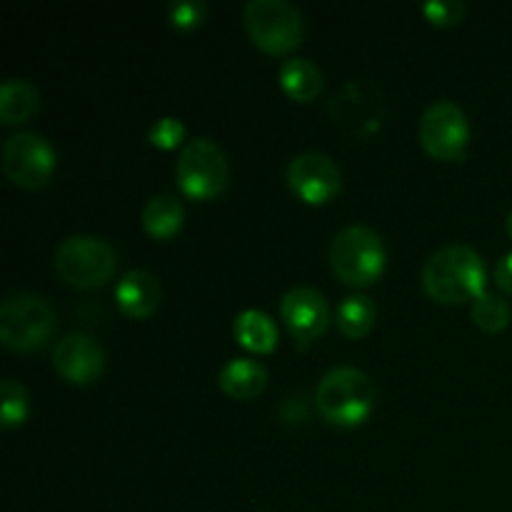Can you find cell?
I'll return each mask as SVG.
<instances>
[{
    "label": "cell",
    "instance_id": "30bf717a",
    "mask_svg": "<svg viewBox=\"0 0 512 512\" xmlns=\"http://www.w3.org/2000/svg\"><path fill=\"white\" fill-rule=\"evenodd\" d=\"M55 170V150L33 130H23L5 140L3 173L20 188H40Z\"/></svg>",
    "mask_w": 512,
    "mask_h": 512
},
{
    "label": "cell",
    "instance_id": "8fae6325",
    "mask_svg": "<svg viewBox=\"0 0 512 512\" xmlns=\"http://www.w3.org/2000/svg\"><path fill=\"white\" fill-rule=\"evenodd\" d=\"M288 183L300 198L318 205L333 198L343 180H340V168L330 155L305 150V153H298L290 160Z\"/></svg>",
    "mask_w": 512,
    "mask_h": 512
},
{
    "label": "cell",
    "instance_id": "52a82bcc",
    "mask_svg": "<svg viewBox=\"0 0 512 512\" xmlns=\"http://www.w3.org/2000/svg\"><path fill=\"white\" fill-rule=\"evenodd\" d=\"M175 178L180 190L190 198H213L225 188L228 180V158L220 150L218 143L210 138L188 140L180 150L178 165H175Z\"/></svg>",
    "mask_w": 512,
    "mask_h": 512
},
{
    "label": "cell",
    "instance_id": "44dd1931",
    "mask_svg": "<svg viewBox=\"0 0 512 512\" xmlns=\"http://www.w3.org/2000/svg\"><path fill=\"white\" fill-rule=\"evenodd\" d=\"M475 325L485 333H498V330L508 328L510 323V305L503 298L493 293H483L473 300V308H470Z\"/></svg>",
    "mask_w": 512,
    "mask_h": 512
},
{
    "label": "cell",
    "instance_id": "7402d4cb",
    "mask_svg": "<svg viewBox=\"0 0 512 512\" xmlns=\"http://www.w3.org/2000/svg\"><path fill=\"white\" fill-rule=\"evenodd\" d=\"M0 398H3V425L13 428V425L23 423L28 415V393L23 385L15 378L0 380Z\"/></svg>",
    "mask_w": 512,
    "mask_h": 512
},
{
    "label": "cell",
    "instance_id": "9c48e42d",
    "mask_svg": "<svg viewBox=\"0 0 512 512\" xmlns=\"http://www.w3.org/2000/svg\"><path fill=\"white\" fill-rule=\"evenodd\" d=\"M330 118L350 135H368L383 125V93L370 80H350L328 103Z\"/></svg>",
    "mask_w": 512,
    "mask_h": 512
},
{
    "label": "cell",
    "instance_id": "6da1fadb",
    "mask_svg": "<svg viewBox=\"0 0 512 512\" xmlns=\"http://www.w3.org/2000/svg\"><path fill=\"white\" fill-rule=\"evenodd\" d=\"M423 285L440 303H460L485 293V263L468 245H445L423 265Z\"/></svg>",
    "mask_w": 512,
    "mask_h": 512
},
{
    "label": "cell",
    "instance_id": "4316f807",
    "mask_svg": "<svg viewBox=\"0 0 512 512\" xmlns=\"http://www.w3.org/2000/svg\"><path fill=\"white\" fill-rule=\"evenodd\" d=\"M508 233L512 235V210H510V215H508Z\"/></svg>",
    "mask_w": 512,
    "mask_h": 512
},
{
    "label": "cell",
    "instance_id": "9a60e30c",
    "mask_svg": "<svg viewBox=\"0 0 512 512\" xmlns=\"http://www.w3.org/2000/svg\"><path fill=\"white\" fill-rule=\"evenodd\" d=\"M268 383V373L258 360L250 358H233L223 365L218 373V385L228 395L240 400H248L258 395Z\"/></svg>",
    "mask_w": 512,
    "mask_h": 512
},
{
    "label": "cell",
    "instance_id": "4fadbf2b",
    "mask_svg": "<svg viewBox=\"0 0 512 512\" xmlns=\"http://www.w3.org/2000/svg\"><path fill=\"white\" fill-rule=\"evenodd\" d=\"M53 365L65 380L75 385L93 383L105 365V350L93 335L68 333L53 350Z\"/></svg>",
    "mask_w": 512,
    "mask_h": 512
},
{
    "label": "cell",
    "instance_id": "5b68a950",
    "mask_svg": "<svg viewBox=\"0 0 512 512\" xmlns=\"http://www.w3.org/2000/svg\"><path fill=\"white\" fill-rule=\"evenodd\" d=\"M243 20L253 43L265 53H288L303 40V13L288 0H250Z\"/></svg>",
    "mask_w": 512,
    "mask_h": 512
},
{
    "label": "cell",
    "instance_id": "277c9868",
    "mask_svg": "<svg viewBox=\"0 0 512 512\" xmlns=\"http://www.w3.org/2000/svg\"><path fill=\"white\" fill-rule=\"evenodd\" d=\"M55 310L43 295L18 290L0 305V338L13 350H33L50 338Z\"/></svg>",
    "mask_w": 512,
    "mask_h": 512
},
{
    "label": "cell",
    "instance_id": "ba28073f",
    "mask_svg": "<svg viewBox=\"0 0 512 512\" xmlns=\"http://www.w3.org/2000/svg\"><path fill=\"white\" fill-rule=\"evenodd\" d=\"M423 148L440 160H460L470 140L468 118L453 100H435L423 110L418 123Z\"/></svg>",
    "mask_w": 512,
    "mask_h": 512
},
{
    "label": "cell",
    "instance_id": "2e32d148",
    "mask_svg": "<svg viewBox=\"0 0 512 512\" xmlns=\"http://www.w3.org/2000/svg\"><path fill=\"white\" fill-rule=\"evenodd\" d=\"M280 85L293 100L308 103L323 90V73L308 58H290L280 65Z\"/></svg>",
    "mask_w": 512,
    "mask_h": 512
},
{
    "label": "cell",
    "instance_id": "ac0fdd59",
    "mask_svg": "<svg viewBox=\"0 0 512 512\" xmlns=\"http://www.w3.org/2000/svg\"><path fill=\"white\" fill-rule=\"evenodd\" d=\"M183 203L173 193H158L145 203L143 225L155 238H170L183 225Z\"/></svg>",
    "mask_w": 512,
    "mask_h": 512
},
{
    "label": "cell",
    "instance_id": "cb8c5ba5",
    "mask_svg": "<svg viewBox=\"0 0 512 512\" xmlns=\"http://www.w3.org/2000/svg\"><path fill=\"white\" fill-rule=\"evenodd\" d=\"M185 128L178 118L173 115H165V118H158L153 125H150V143L158 145V148H175V145L183 140Z\"/></svg>",
    "mask_w": 512,
    "mask_h": 512
},
{
    "label": "cell",
    "instance_id": "5bb4252c",
    "mask_svg": "<svg viewBox=\"0 0 512 512\" xmlns=\"http://www.w3.org/2000/svg\"><path fill=\"white\" fill-rule=\"evenodd\" d=\"M118 308L130 318H148L160 303V283L150 270H128L115 285Z\"/></svg>",
    "mask_w": 512,
    "mask_h": 512
},
{
    "label": "cell",
    "instance_id": "d6986e66",
    "mask_svg": "<svg viewBox=\"0 0 512 512\" xmlns=\"http://www.w3.org/2000/svg\"><path fill=\"white\" fill-rule=\"evenodd\" d=\"M235 338L253 353H270L278 343V330H275L270 315L260 313V310H243L235 318Z\"/></svg>",
    "mask_w": 512,
    "mask_h": 512
},
{
    "label": "cell",
    "instance_id": "7a4b0ae2",
    "mask_svg": "<svg viewBox=\"0 0 512 512\" xmlns=\"http://www.w3.org/2000/svg\"><path fill=\"white\" fill-rule=\"evenodd\" d=\"M315 403L328 423L350 428V425L363 423L373 410L375 385L360 368L338 365L320 378Z\"/></svg>",
    "mask_w": 512,
    "mask_h": 512
},
{
    "label": "cell",
    "instance_id": "7c38bea8",
    "mask_svg": "<svg viewBox=\"0 0 512 512\" xmlns=\"http://www.w3.org/2000/svg\"><path fill=\"white\" fill-rule=\"evenodd\" d=\"M280 318L298 343L308 345L328 328V300L320 290L298 285V288H290L280 300Z\"/></svg>",
    "mask_w": 512,
    "mask_h": 512
},
{
    "label": "cell",
    "instance_id": "603a6c76",
    "mask_svg": "<svg viewBox=\"0 0 512 512\" xmlns=\"http://www.w3.org/2000/svg\"><path fill=\"white\" fill-rule=\"evenodd\" d=\"M205 13H208V5L200 3V0H175L170 5V20L180 30H190L203 23Z\"/></svg>",
    "mask_w": 512,
    "mask_h": 512
},
{
    "label": "cell",
    "instance_id": "3957f363",
    "mask_svg": "<svg viewBox=\"0 0 512 512\" xmlns=\"http://www.w3.org/2000/svg\"><path fill=\"white\" fill-rule=\"evenodd\" d=\"M330 265L348 285H370L385 268V245L368 225H348L330 245Z\"/></svg>",
    "mask_w": 512,
    "mask_h": 512
},
{
    "label": "cell",
    "instance_id": "8992f818",
    "mask_svg": "<svg viewBox=\"0 0 512 512\" xmlns=\"http://www.w3.org/2000/svg\"><path fill=\"white\" fill-rule=\"evenodd\" d=\"M55 270L75 288H98L115 270V250L98 235H70L55 250Z\"/></svg>",
    "mask_w": 512,
    "mask_h": 512
},
{
    "label": "cell",
    "instance_id": "d4e9b609",
    "mask_svg": "<svg viewBox=\"0 0 512 512\" xmlns=\"http://www.w3.org/2000/svg\"><path fill=\"white\" fill-rule=\"evenodd\" d=\"M423 13L435 25H453L463 18L465 5L460 0H430L423 5Z\"/></svg>",
    "mask_w": 512,
    "mask_h": 512
},
{
    "label": "cell",
    "instance_id": "e0dca14e",
    "mask_svg": "<svg viewBox=\"0 0 512 512\" xmlns=\"http://www.w3.org/2000/svg\"><path fill=\"white\" fill-rule=\"evenodd\" d=\"M40 95L30 80L8 78L0 85V118L5 125H15L28 120L38 110Z\"/></svg>",
    "mask_w": 512,
    "mask_h": 512
},
{
    "label": "cell",
    "instance_id": "ffe728a7",
    "mask_svg": "<svg viewBox=\"0 0 512 512\" xmlns=\"http://www.w3.org/2000/svg\"><path fill=\"white\" fill-rule=\"evenodd\" d=\"M375 303L363 293H353L338 305V328L345 338H363L375 323Z\"/></svg>",
    "mask_w": 512,
    "mask_h": 512
},
{
    "label": "cell",
    "instance_id": "484cf974",
    "mask_svg": "<svg viewBox=\"0 0 512 512\" xmlns=\"http://www.w3.org/2000/svg\"><path fill=\"white\" fill-rule=\"evenodd\" d=\"M495 283L503 290H508V293H512V253L503 255L500 263L495 265Z\"/></svg>",
    "mask_w": 512,
    "mask_h": 512
}]
</instances>
